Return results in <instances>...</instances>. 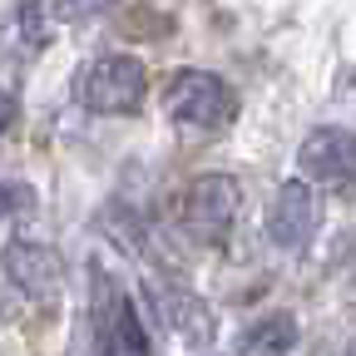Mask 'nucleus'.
<instances>
[{
    "label": "nucleus",
    "instance_id": "nucleus-12",
    "mask_svg": "<svg viewBox=\"0 0 356 356\" xmlns=\"http://www.w3.org/2000/svg\"><path fill=\"white\" fill-rule=\"evenodd\" d=\"M95 6H109V0H95Z\"/></svg>",
    "mask_w": 356,
    "mask_h": 356
},
{
    "label": "nucleus",
    "instance_id": "nucleus-13",
    "mask_svg": "<svg viewBox=\"0 0 356 356\" xmlns=\"http://www.w3.org/2000/svg\"><path fill=\"white\" fill-rule=\"evenodd\" d=\"M351 356H356V351H351Z\"/></svg>",
    "mask_w": 356,
    "mask_h": 356
},
{
    "label": "nucleus",
    "instance_id": "nucleus-8",
    "mask_svg": "<svg viewBox=\"0 0 356 356\" xmlns=\"http://www.w3.org/2000/svg\"><path fill=\"white\" fill-rule=\"evenodd\" d=\"M104 356H149L144 322H139V312H134L129 302L114 307V322H109V332H104Z\"/></svg>",
    "mask_w": 356,
    "mask_h": 356
},
{
    "label": "nucleus",
    "instance_id": "nucleus-5",
    "mask_svg": "<svg viewBox=\"0 0 356 356\" xmlns=\"http://www.w3.org/2000/svg\"><path fill=\"white\" fill-rule=\"evenodd\" d=\"M0 267H6V277L30 302H60L65 297V257L50 243L15 238V243H6V252H0Z\"/></svg>",
    "mask_w": 356,
    "mask_h": 356
},
{
    "label": "nucleus",
    "instance_id": "nucleus-7",
    "mask_svg": "<svg viewBox=\"0 0 356 356\" xmlns=\"http://www.w3.org/2000/svg\"><path fill=\"white\" fill-rule=\"evenodd\" d=\"M159 312L188 346H208L213 341V312H208L203 297H193L184 287H159Z\"/></svg>",
    "mask_w": 356,
    "mask_h": 356
},
{
    "label": "nucleus",
    "instance_id": "nucleus-3",
    "mask_svg": "<svg viewBox=\"0 0 356 356\" xmlns=\"http://www.w3.org/2000/svg\"><path fill=\"white\" fill-rule=\"evenodd\" d=\"M238 178L233 173H203L184 188V203H178V222L193 243H222L233 233V218H238Z\"/></svg>",
    "mask_w": 356,
    "mask_h": 356
},
{
    "label": "nucleus",
    "instance_id": "nucleus-11",
    "mask_svg": "<svg viewBox=\"0 0 356 356\" xmlns=\"http://www.w3.org/2000/svg\"><path fill=\"white\" fill-rule=\"evenodd\" d=\"M6 213H10V188L0 184V218H6Z\"/></svg>",
    "mask_w": 356,
    "mask_h": 356
},
{
    "label": "nucleus",
    "instance_id": "nucleus-4",
    "mask_svg": "<svg viewBox=\"0 0 356 356\" xmlns=\"http://www.w3.org/2000/svg\"><path fill=\"white\" fill-rule=\"evenodd\" d=\"M297 163H302V184L312 178V184H322V188H356V134L351 129H312L302 149H297Z\"/></svg>",
    "mask_w": 356,
    "mask_h": 356
},
{
    "label": "nucleus",
    "instance_id": "nucleus-10",
    "mask_svg": "<svg viewBox=\"0 0 356 356\" xmlns=\"http://www.w3.org/2000/svg\"><path fill=\"white\" fill-rule=\"evenodd\" d=\"M10 114H15V99L0 89V134H6V124H10Z\"/></svg>",
    "mask_w": 356,
    "mask_h": 356
},
{
    "label": "nucleus",
    "instance_id": "nucleus-6",
    "mask_svg": "<svg viewBox=\"0 0 356 356\" xmlns=\"http://www.w3.org/2000/svg\"><path fill=\"white\" fill-rule=\"evenodd\" d=\"M312 228H317V198L302 178H287L267 203V238L282 252H302L312 243Z\"/></svg>",
    "mask_w": 356,
    "mask_h": 356
},
{
    "label": "nucleus",
    "instance_id": "nucleus-9",
    "mask_svg": "<svg viewBox=\"0 0 356 356\" xmlns=\"http://www.w3.org/2000/svg\"><path fill=\"white\" fill-rule=\"evenodd\" d=\"M243 346H248L252 356H287V351L297 346V322H292V317H262V322L243 337Z\"/></svg>",
    "mask_w": 356,
    "mask_h": 356
},
{
    "label": "nucleus",
    "instance_id": "nucleus-2",
    "mask_svg": "<svg viewBox=\"0 0 356 356\" xmlns=\"http://www.w3.org/2000/svg\"><path fill=\"white\" fill-rule=\"evenodd\" d=\"M149 95V70L134 55H99L79 74V99L89 114H134Z\"/></svg>",
    "mask_w": 356,
    "mask_h": 356
},
{
    "label": "nucleus",
    "instance_id": "nucleus-1",
    "mask_svg": "<svg viewBox=\"0 0 356 356\" xmlns=\"http://www.w3.org/2000/svg\"><path fill=\"white\" fill-rule=\"evenodd\" d=\"M163 109L188 134H218V129L233 124L238 95L228 89V79H218L208 70H178L168 79V89H163Z\"/></svg>",
    "mask_w": 356,
    "mask_h": 356
}]
</instances>
